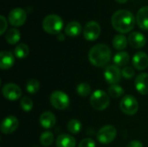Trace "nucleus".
Listing matches in <instances>:
<instances>
[{"label":"nucleus","mask_w":148,"mask_h":147,"mask_svg":"<svg viewBox=\"0 0 148 147\" xmlns=\"http://www.w3.org/2000/svg\"><path fill=\"white\" fill-rule=\"evenodd\" d=\"M128 42L134 49H141L147 43V38L140 32L134 31L128 36Z\"/></svg>","instance_id":"ddd939ff"},{"label":"nucleus","mask_w":148,"mask_h":147,"mask_svg":"<svg viewBox=\"0 0 148 147\" xmlns=\"http://www.w3.org/2000/svg\"><path fill=\"white\" fill-rule=\"evenodd\" d=\"M39 88H40V83L36 79L29 80L26 84V90H27L28 93H29L31 94H34L37 93Z\"/></svg>","instance_id":"c85d7f7f"},{"label":"nucleus","mask_w":148,"mask_h":147,"mask_svg":"<svg viewBox=\"0 0 148 147\" xmlns=\"http://www.w3.org/2000/svg\"><path fill=\"white\" fill-rule=\"evenodd\" d=\"M110 96L103 90H95L90 96V105L98 111L106 109L110 104Z\"/></svg>","instance_id":"20e7f679"},{"label":"nucleus","mask_w":148,"mask_h":147,"mask_svg":"<svg viewBox=\"0 0 148 147\" xmlns=\"http://www.w3.org/2000/svg\"><path fill=\"white\" fill-rule=\"evenodd\" d=\"M117 135L116 128L112 125H107L101 127L97 133V139L101 144H110L114 140Z\"/></svg>","instance_id":"0eeeda50"},{"label":"nucleus","mask_w":148,"mask_h":147,"mask_svg":"<svg viewBox=\"0 0 148 147\" xmlns=\"http://www.w3.org/2000/svg\"><path fill=\"white\" fill-rule=\"evenodd\" d=\"M136 23L143 30H148V6L141 7L136 15Z\"/></svg>","instance_id":"dca6fc26"},{"label":"nucleus","mask_w":148,"mask_h":147,"mask_svg":"<svg viewBox=\"0 0 148 147\" xmlns=\"http://www.w3.org/2000/svg\"><path fill=\"white\" fill-rule=\"evenodd\" d=\"M81 129H82V123L76 119H73L68 123V130L69 131V133L73 134H77L81 131Z\"/></svg>","instance_id":"cd10ccee"},{"label":"nucleus","mask_w":148,"mask_h":147,"mask_svg":"<svg viewBox=\"0 0 148 147\" xmlns=\"http://www.w3.org/2000/svg\"><path fill=\"white\" fill-rule=\"evenodd\" d=\"M39 121L42 127L49 129V128H52L56 125V119L54 113H52L51 112L46 111L41 114Z\"/></svg>","instance_id":"f3484780"},{"label":"nucleus","mask_w":148,"mask_h":147,"mask_svg":"<svg viewBox=\"0 0 148 147\" xmlns=\"http://www.w3.org/2000/svg\"><path fill=\"white\" fill-rule=\"evenodd\" d=\"M15 62L14 55L10 51H2L0 53V68L1 69H8L13 66Z\"/></svg>","instance_id":"a211bd4d"},{"label":"nucleus","mask_w":148,"mask_h":147,"mask_svg":"<svg viewBox=\"0 0 148 147\" xmlns=\"http://www.w3.org/2000/svg\"><path fill=\"white\" fill-rule=\"evenodd\" d=\"M130 60V56L128 55V53L125 52V51H121L119 53H117L114 57V62L115 63V65L117 67H123L126 66Z\"/></svg>","instance_id":"5701e85b"},{"label":"nucleus","mask_w":148,"mask_h":147,"mask_svg":"<svg viewBox=\"0 0 148 147\" xmlns=\"http://www.w3.org/2000/svg\"><path fill=\"white\" fill-rule=\"evenodd\" d=\"M133 65L138 70H144L148 67V55L145 52H138L133 57Z\"/></svg>","instance_id":"2eb2a0df"},{"label":"nucleus","mask_w":148,"mask_h":147,"mask_svg":"<svg viewBox=\"0 0 148 147\" xmlns=\"http://www.w3.org/2000/svg\"><path fill=\"white\" fill-rule=\"evenodd\" d=\"M101 34V26L95 21L88 22L83 28V36L87 41L96 40Z\"/></svg>","instance_id":"1a4fd4ad"},{"label":"nucleus","mask_w":148,"mask_h":147,"mask_svg":"<svg viewBox=\"0 0 148 147\" xmlns=\"http://www.w3.org/2000/svg\"><path fill=\"white\" fill-rule=\"evenodd\" d=\"M29 47L24 44V43H20L18 44L15 49H14V54L15 55L19 58V59H22V58H25L28 55H29Z\"/></svg>","instance_id":"b1692460"},{"label":"nucleus","mask_w":148,"mask_h":147,"mask_svg":"<svg viewBox=\"0 0 148 147\" xmlns=\"http://www.w3.org/2000/svg\"><path fill=\"white\" fill-rule=\"evenodd\" d=\"M121 71L116 65H109L104 71V77L108 83L110 85L117 84L121 79Z\"/></svg>","instance_id":"9d476101"},{"label":"nucleus","mask_w":148,"mask_h":147,"mask_svg":"<svg viewBox=\"0 0 148 147\" xmlns=\"http://www.w3.org/2000/svg\"><path fill=\"white\" fill-rule=\"evenodd\" d=\"M57 38H58L59 41H63L64 40V35H62V33H59L57 35Z\"/></svg>","instance_id":"f704fd0d"},{"label":"nucleus","mask_w":148,"mask_h":147,"mask_svg":"<svg viewBox=\"0 0 148 147\" xmlns=\"http://www.w3.org/2000/svg\"><path fill=\"white\" fill-rule=\"evenodd\" d=\"M57 147H75L76 141L75 138L69 134H61L56 141Z\"/></svg>","instance_id":"6ab92c4d"},{"label":"nucleus","mask_w":148,"mask_h":147,"mask_svg":"<svg viewBox=\"0 0 148 147\" xmlns=\"http://www.w3.org/2000/svg\"><path fill=\"white\" fill-rule=\"evenodd\" d=\"M76 92L82 97H88L91 94V87L86 82H82L76 87Z\"/></svg>","instance_id":"bb28decb"},{"label":"nucleus","mask_w":148,"mask_h":147,"mask_svg":"<svg viewBox=\"0 0 148 147\" xmlns=\"http://www.w3.org/2000/svg\"><path fill=\"white\" fill-rule=\"evenodd\" d=\"M134 70L131 68V67H125L122 70H121V75L122 77H124L125 79H132L134 76Z\"/></svg>","instance_id":"7c9ffc66"},{"label":"nucleus","mask_w":148,"mask_h":147,"mask_svg":"<svg viewBox=\"0 0 148 147\" xmlns=\"http://www.w3.org/2000/svg\"><path fill=\"white\" fill-rule=\"evenodd\" d=\"M127 147H143V145L139 140H132L131 142H129Z\"/></svg>","instance_id":"72a5a7b5"},{"label":"nucleus","mask_w":148,"mask_h":147,"mask_svg":"<svg viewBox=\"0 0 148 147\" xmlns=\"http://www.w3.org/2000/svg\"><path fill=\"white\" fill-rule=\"evenodd\" d=\"M54 142V134L51 132H44L40 136V143L44 147L50 146Z\"/></svg>","instance_id":"a878e982"},{"label":"nucleus","mask_w":148,"mask_h":147,"mask_svg":"<svg viewBox=\"0 0 148 147\" xmlns=\"http://www.w3.org/2000/svg\"><path fill=\"white\" fill-rule=\"evenodd\" d=\"M135 23L136 17L127 10H119L115 11L111 18V23L114 29L121 34L130 32L134 28Z\"/></svg>","instance_id":"f257e3e1"},{"label":"nucleus","mask_w":148,"mask_h":147,"mask_svg":"<svg viewBox=\"0 0 148 147\" xmlns=\"http://www.w3.org/2000/svg\"><path fill=\"white\" fill-rule=\"evenodd\" d=\"M18 125H19V121L16 119V117L8 116L2 121L0 129L3 133L10 134L16 130V128L18 127Z\"/></svg>","instance_id":"f8f14e48"},{"label":"nucleus","mask_w":148,"mask_h":147,"mask_svg":"<svg viewBox=\"0 0 148 147\" xmlns=\"http://www.w3.org/2000/svg\"><path fill=\"white\" fill-rule=\"evenodd\" d=\"M4 36H5V41L9 44L13 45V44H16L19 42L20 37H21V34L17 29L12 28V29H10L8 31H6Z\"/></svg>","instance_id":"412c9836"},{"label":"nucleus","mask_w":148,"mask_h":147,"mask_svg":"<svg viewBox=\"0 0 148 147\" xmlns=\"http://www.w3.org/2000/svg\"><path fill=\"white\" fill-rule=\"evenodd\" d=\"M78 147H95V142L94 139L87 138L80 142Z\"/></svg>","instance_id":"2f4dec72"},{"label":"nucleus","mask_w":148,"mask_h":147,"mask_svg":"<svg viewBox=\"0 0 148 147\" xmlns=\"http://www.w3.org/2000/svg\"><path fill=\"white\" fill-rule=\"evenodd\" d=\"M116 2H118V3H127L128 0H115Z\"/></svg>","instance_id":"c9c22d12"},{"label":"nucleus","mask_w":148,"mask_h":147,"mask_svg":"<svg viewBox=\"0 0 148 147\" xmlns=\"http://www.w3.org/2000/svg\"><path fill=\"white\" fill-rule=\"evenodd\" d=\"M20 106L23 111L29 112L33 108V101L28 97H23L20 101Z\"/></svg>","instance_id":"c756f323"},{"label":"nucleus","mask_w":148,"mask_h":147,"mask_svg":"<svg viewBox=\"0 0 148 147\" xmlns=\"http://www.w3.org/2000/svg\"><path fill=\"white\" fill-rule=\"evenodd\" d=\"M111 49L107 44L99 43L90 49L88 61L95 67H104L111 60Z\"/></svg>","instance_id":"f03ea898"},{"label":"nucleus","mask_w":148,"mask_h":147,"mask_svg":"<svg viewBox=\"0 0 148 147\" xmlns=\"http://www.w3.org/2000/svg\"><path fill=\"white\" fill-rule=\"evenodd\" d=\"M63 27V21L58 15L51 14L44 17L42 21V28L48 34H59Z\"/></svg>","instance_id":"7ed1b4c3"},{"label":"nucleus","mask_w":148,"mask_h":147,"mask_svg":"<svg viewBox=\"0 0 148 147\" xmlns=\"http://www.w3.org/2000/svg\"><path fill=\"white\" fill-rule=\"evenodd\" d=\"M49 101L52 107L58 110H64L68 108L70 103L68 94L61 90L54 91L50 95Z\"/></svg>","instance_id":"39448f33"},{"label":"nucleus","mask_w":148,"mask_h":147,"mask_svg":"<svg viewBox=\"0 0 148 147\" xmlns=\"http://www.w3.org/2000/svg\"><path fill=\"white\" fill-rule=\"evenodd\" d=\"M135 88L140 94H148V74L141 73L135 79Z\"/></svg>","instance_id":"4468645a"},{"label":"nucleus","mask_w":148,"mask_h":147,"mask_svg":"<svg viewBox=\"0 0 148 147\" xmlns=\"http://www.w3.org/2000/svg\"><path fill=\"white\" fill-rule=\"evenodd\" d=\"M27 19V13L22 8H15L11 10L8 16L10 23L14 27H20L24 24Z\"/></svg>","instance_id":"6e6552de"},{"label":"nucleus","mask_w":148,"mask_h":147,"mask_svg":"<svg viewBox=\"0 0 148 147\" xmlns=\"http://www.w3.org/2000/svg\"><path fill=\"white\" fill-rule=\"evenodd\" d=\"M0 35H3L7 29V20L3 16H0Z\"/></svg>","instance_id":"473e14b6"},{"label":"nucleus","mask_w":148,"mask_h":147,"mask_svg":"<svg viewBox=\"0 0 148 147\" xmlns=\"http://www.w3.org/2000/svg\"><path fill=\"white\" fill-rule=\"evenodd\" d=\"M127 41H128V39H127V37L124 35L120 34V35H116L114 37V39L112 41V44L115 49L122 50V49H126V47L127 46Z\"/></svg>","instance_id":"4be33fe9"},{"label":"nucleus","mask_w":148,"mask_h":147,"mask_svg":"<svg viewBox=\"0 0 148 147\" xmlns=\"http://www.w3.org/2000/svg\"><path fill=\"white\" fill-rule=\"evenodd\" d=\"M3 95L5 99L10 101H16L22 95L21 88L15 83H7L2 88Z\"/></svg>","instance_id":"9b49d317"},{"label":"nucleus","mask_w":148,"mask_h":147,"mask_svg":"<svg viewBox=\"0 0 148 147\" xmlns=\"http://www.w3.org/2000/svg\"><path fill=\"white\" fill-rule=\"evenodd\" d=\"M108 95L114 99L116 98H120L124 94V89L118 84H114V85H110V87L108 88Z\"/></svg>","instance_id":"393cba45"},{"label":"nucleus","mask_w":148,"mask_h":147,"mask_svg":"<svg viewBox=\"0 0 148 147\" xmlns=\"http://www.w3.org/2000/svg\"><path fill=\"white\" fill-rule=\"evenodd\" d=\"M82 30V28L81 23L76 21L69 22L65 27V34L71 37H75L79 36Z\"/></svg>","instance_id":"aec40b11"},{"label":"nucleus","mask_w":148,"mask_h":147,"mask_svg":"<svg viewBox=\"0 0 148 147\" xmlns=\"http://www.w3.org/2000/svg\"><path fill=\"white\" fill-rule=\"evenodd\" d=\"M120 108L125 114L134 115L139 110V102L135 97L132 95H126L121 101Z\"/></svg>","instance_id":"423d86ee"}]
</instances>
